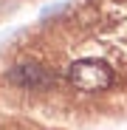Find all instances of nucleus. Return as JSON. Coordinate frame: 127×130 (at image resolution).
Listing matches in <instances>:
<instances>
[{"label":"nucleus","instance_id":"nucleus-1","mask_svg":"<svg viewBox=\"0 0 127 130\" xmlns=\"http://www.w3.org/2000/svg\"><path fill=\"white\" fill-rule=\"evenodd\" d=\"M68 79L79 91H104V88H110L113 74L99 59H79L68 68Z\"/></svg>","mask_w":127,"mask_h":130},{"label":"nucleus","instance_id":"nucleus-2","mask_svg":"<svg viewBox=\"0 0 127 130\" xmlns=\"http://www.w3.org/2000/svg\"><path fill=\"white\" fill-rule=\"evenodd\" d=\"M9 79H11L14 85H20V88H45V85L54 82V76H51L45 68L34 65V62L14 65V68L9 71Z\"/></svg>","mask_w":127,"mask_h":130}]
</instances>
